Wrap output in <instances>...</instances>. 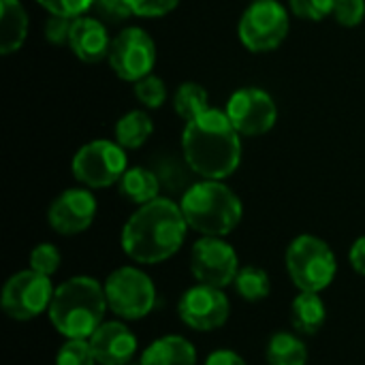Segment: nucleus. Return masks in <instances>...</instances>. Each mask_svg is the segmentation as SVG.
Instances as JSON below:
<instances>
[{
    "label": "nucleus",
    "mask_w": 365,
    "mask_h": 365,
    "mask_svg": "<svg viewBox=\"0 0 365 365\" xmlns=\"http://www.w3.org/2000/svg\"><path fill=\"white\" fill-rule=\"evenodd\" d=\"M188 222L180 203L158 197L145 205H139L135 214L124 222L120 244L124 255L139 265H156L182 248L186 240Z\"/></svg>",
    "instance_id": "1"
},
{
    "label": "nucleus",
    "mask_w": 365,
    "mask_h": 365,
    "mask_svg": "<svg viewBox=\"0 0 365 365\" xmlns=\"http://www.w3.org/2000/svg\"><path fill=\"white\" fill-rule=\"evenodd\" d=\"M182 154L188 169L203 180L233 175L242 163V141L227 111L210 107L199 118L186 122Z\"/></svg>",
    "instance_id": "2"
},
{
    "label": "nucleus",
    "mask_w": 365,
    "mask_h": 365,
    "mask_svg": "<svg viewBox=\"0 0 365 365\" xmlns=\"http://www.w3.org/2000/svg\"><path fill=\"white\" fill-rule=\"evenodd\" d=\"M105 287L92 276H75L56 287L47 317L66 340H88L105 321Z\"/></svg>",
    "instance_id": "3"
},
{
    "label": "nucleus",
    "mask_w": 365,
    "mask_h": 365,
    "mask_svg": "<svg viewBox=\"0 0 365 365\" xmlns=\"http://www.w3.org/2000/svg\"><path fill=\"white\" fill-rule=\"evenodd\" d=\"M180 207L188 229L207 237L229 235L244 216L240 197L222 184V180H201L190 184L182 195Z\"/></svg>",
    "instance_id": "4"
},
{
    "label": "nucleus",
    "mask_w": 365,
    "mask_h": 365,
    "mask_svg": "<svg viewBox=\"0 0 365 365\" xmlns=\"http://www.w3.org/2000/svg\"><path fill=\"white\" fill-rule=\"evenodd\" d=\"M289 278L299 291L321 293L325 291L338 272V261L329 244L317 235L295 237L284 255Z\"/></svg>",
    "instance_id": "5"
},
{
    "label": "nucleus",
    "mask_w": 365,
    "mask_h": 365,
    "mask_svg": "<svg viewBox=\"0 0 365 365\" xmlns=\"http://www.w3.org/2000/svg\"><path fill=\"white\" fill-rule=\"evenodd\" d=\"M103 287L109 310L124 321H139L154 310L156 287L139 267L126 265L113 269Z\"/></svg>",
    "instance_id": "6"
},
{
    "label": "nucleus",
    "mask_w": 365,
    "mask_h": 365,
    "mask_svg": "<svg viewBox=\"0 0 365 365\" xmlns=\"http://www.w3.org/2000/svg\"><path fill=\"white\" fill-rule=\"evenodd\" d=\"M126 163V152L118 141L94 139L77 150L71 171L86 188H109L120 182L128 169Z\"/></svg>",
    "instance_id": "7"
},
{
    "label": "nucleus",
    "mask_w": 365,
    "mask_h": 365,
    "mask_svg": "<svg viewBox=\"0 0 365 365\" xmlns=\"http://www.w3.org/2000/svg\"><path fill=\"white\" fill-rule=\"evenodd\" d=\"M289 26V11L278 0H255L244 11L237 34L246 49L255 53H265L284 43Z\"/></svg>",
    "instance_id": "8"
},
{
    "label": "nucleus",
    "mask_w": 365,
    "mask_h": 365,
    "mask_svg": "<svg viewBox=\"0 0 365 365\" xmlns=\"http://www.w3.org/2000/svg\"><path fill=\"white\" fill-rule=\"evenodd\" d=\"M53 287L49 276L34 269L13 274L2 289V310L13 321H32L49 310Z\"/></svg>",
    "instance_id": "9"
},
{
    "label": "nucleus",
    "mask_w": 365,
    "mask_h": 365,
    "mask_svg": "<svg viewBox=\"0 0 365 365\" xmlns=\"http://www.w3.org/2000/svg\"><path fill=\"white\" fill-rule=\"evenodd\" d=\"M109 66L124 81H139L152 75L156 64V45L154 38L143 28H124L109 47Z\"/></svg>",
    "instance_id": "10"
},
{
    "label": "nucleus",
    "mask_w": 365,
    "mask_h": 365,
    "mask_svg": "<svg viewBox=\"0 0 365 365\" xmlns=\"http://www.w3.org/2000/svg\"><path fill=\"white\" fill-rule=\"evenodd\" d=\"M190 272L199 284L227 289L235 282L240 259L235 248L222 237L203 235L190 250Z\"/></svg>",
    "instance_id": "11"
},
{
    "label": "nucleus",
    "mask_w": 365,
    "mask_h": 365,
    "mask_svg": "<svg viewBox=\"0 0 365 365\" xmlns=\"http://www.w3.org/2000/svg\"><path fill=\"white\" fill-rule=\"evenodd\" d=\"M180 321L195 331H214L220 329L231 314L229 297L222 289L195 284L182 293L178 302Z\"/></svg>",
    "instance_id": "12"
},
{
    "label": "nucleus",
    "mask_w": 365,
    "mask_h": 365,
    "mask_svg": "<svg viewBox=\"0 0 365 365\" xmlns=\"http://www.w3.org/2000/svg\"><path fill=\"white\" fill-rule=\"evenodd\" d=\"M225 111L237 133L244 137L265 135L278 120V107L274 98L261 88H242L233 92Z\"/></svg>",
    "instance_id": "13"
},
{
    "label": "nucleus",
    "mask_w": 365,
    "mask_h": 365,
    "mask_svg": "<svg viewBox=\"0 0 365 365\" xmlns=\"http://www.w3.org/2000/svg\"><path fill=\"white\" fill-rule=\"evenodd\" d=\"M96 218V199L88 188H68L60 192L49 210L47 222L60 235H77L90 229Z\"/></svg>",
    "instance_id": "14"
},
{
    "label": "nucleus",
    "mask_w": 365,
    "mask_h": 365,
    "mask_svg": "<svg viewBox=\"0 0 365 365\" xmlns=\"http://www.w3.org/2000/svg\"><path fill=\"white\" fill-rule=\"evenodd\" d=\"M88 340L98 365H128L137 355V338L120 321H105Z\"/></svg>",
    "instance_id": "15"
},
{
    "label": "nucleus",
    "mask_w": 365,
    "mask_h": 365,
    "mask_svg": "<svg viewBox=\"0 0 365 365\" xmlns=\"http://www.w3.org/2000/svg\"><path fill=\"white\" fill-rule=\"evenodd\" d=\"M68 45L81 62L94 64V62H101L109 56L111 38H109L107 28L101 19L81 15L73 24Z\"/></svg>",
    "instance_id": "16"
},
{
    "label": "nucleus",
    "mask_w": 365,
    "mask_h": 365,
    "mask_svg": "<svg viewBox=\"0 0 365 365\" xmlns=\"http://www.w3.org/2000/svg\"><path fill=\"white\" fill-rule=\"evenodd\" d=\"M139 365H197V351L182 336H163L141 353Z\"/></svg>",
    "instance_id": "17"
},
{
    "label": "nucleus",
    "mask_w": 365,
    "mask_h": 365,
    "mask_svg": "<svg viewBox=\"0 0 365 365\" xmlns=\"http://www.w3.org/2000/svg\"><path fill=\"white\" fill-rule=\"evenodd\" d=\"M28 36V13L19 0H0V53L11 56L21 49Z\"/></svg>",
    "instance_id": "18"
},
{
    "label": "nucleus",
    "mask_w": 365,
    "mask_h": 365,
    "mask_svg": "<svg viewBox=\"0 0 365 365\" xmlns=\"http://www.w3.org/2000/svg\"><path fill=\"white\" fill-rule=\"evenodd\" d=\"M160 180L154 169L148 167H130L124 171V175L118 182L120 195L135 203V205H145L154 199H158L160 192Z\"/></svg>",
    "instance_id": "19"
},
{
    "label": "nucleus",
    "mask_w": 365,
    "mask_h": 365,
    "mask_svg": "<svg viewBox=\"0 0 365 365\" xmlns=\"http://www.w3.org/2000/svg\"><path fill=\"white\" fill-rule=\"evenodd\" d=\"M327 321V308L319 293L299 291L291 304V323L304 336H314Z\"/></svg>",
    "instance_id": "20"
},
{
    "label": "nucleus",
    "mask_w": 365,
    "mask_h": 365,
    "mask_svg": "<svg viewBox=\"0 0 365 365\" xmlns=\"http://www.w3.org/2000/svg\"><path fill=\"white\" fill-rule=\"evenodd\" d=\"M267 365H306L308 349L306 344L291 331H278L267 342Z\"/></svg>",
    "instance_id": "21"
},
{
    "label": "nucleus",
    "mask_w": 365,
    "mask_h": 365,
    "mask_svg": "<svg viewBox=\"0 0 365 365\" xmlns=\"http://www.w3.org/2000/svg\"><path fill=\"white\" fill-rule=\"evenodd\" d=\"M154 130V124L150 120V115L145 111H128L124 113L118 122H115V141L124 148V150H137L141 148L150 135Z\"/></svg>",
    "instance_id": "22"
},
{
    "label": "nucleus",
    "mask_w": 365,
    "mask_h": 365,
    "mask_svg": "<svg viewBox=\"0 0 365 365\" xmlns=\"http://www.w3.org/2000/svg\"><path fill=\"white\" fill-rule=\"evenodd\" d=\"M233 287H235V293L244 302H248V304H259V302L267 299L269 293H272L269 276L259 265H244V267H240Z\"/></svg>",
    "instance_id": "23"
},
{
    "label": "nucleus",
    "mask_w": 365,
    "mask_h": 365,
    "mask_svg": "<svg viewBox=\"0 0 365 365\" xmlns=\"http://www.w3.org/2000/svg\"><path fill=\"white\" fill-rule=\"evenodd\" d=\"M173 107H175V113L182 120L190 122V120L199 118L201 113H205L210 109V94L201 83L186 81L175 90Z\"/></svg>",
    "instance_id": "24"
},
{
    "label": "nucleus",
    "mask_w": 365,
    "mask_h": 365,
    "mask_svg": "<svg viewBox=\"0 0 365 365\" xmlns=\"http://www.w3.org/2000/svg\"><path fill=\"white\" fill-rule=\"evenodd\" d=\"M135 96L137 101L148 109H158L167 101V86L160 77L148 75L139 81H135Z\"/></svg>",
    "instance_id": "25"
},
{
    "label": "nucleus",
    "mask_w": 365,
    "mask_h": 365,
    "mask_svg": "<svg viewBox=\"0 0 365 365\" xmlns=\"http://www.w3.org/2000/svg\"><path fill=\"white\" fill-rule=\"evenodd\" d=\"M56 365H98V361L90 340H66L56 355Z\"/></svg>",
    "instance_id": "26"
},
{
    "label": "nucleus",
    "mask_w": 365,
    "mask_h": 365,
    "mask_svg": "<svg viewBox=\"0 0 365 365\" xmlns=\"http://www.w3.org/2000/svg\"><path fill=\"white\" fill-rule=\"evenodd\" d=\"M28 263H30V269H34V272L51 278L58 272V267L62 263V257H60V250L53 244H47L45 242V244H38V246L32 248Z\"/></svg>",
    "instance_id": "27"
},
{
    "label": "nucleus",
    "mask_w": 365,
    "mask_h": 365,
    "mask_svg": "<svg viewBox=\"0 0 365 365\" xmlns=\"http://www.w3.org/2000/svg\"><path fill=\"white\" fill-rule=\"evenodd\" d=\"M156 175H158V180H160V186L165 188V190H171V192H186L184 188H190L188 186V175H186V171H184V167L178 163V160H163L158 167H156Z\"/></svg>",
    "instance_id": "28"
},
{
    "label": "nucleus",
    "mask_w": 365,
    "mask_h": 365,
    "mask_svg": "<svg viewBox=\"0 0 365 365\" xmlns=\"http://www.w3.org/2000/svg\"><path fill=\"white\" fill-rule=\"evenodd\" d=\"M336 0H289L291 13L299 19L308 21H321L327 15H331Z\"/></svg>",
    "instance_id": "29"
},
{
    "label": "nucleus",
    "mask_w": 365,
    "mask_h": 365,
    "mask_svg": "<svg viewBox=\"0 0 365 365\" xmlns=\"http://www.w3.org/2000/svg\"><path fill=\"white\" fill-rule=\"evenodd\" d=\"M331 15L340 26L355 28L364 21L365 17V0H336Z\"/></svg>",
    "instance_id": "30"
},
{
    "label": "nucleus",
    "mask_w": 365,
    "mask_h": 365,
    "mask_svg": "<svg viewBox=\"0 0 365 365\" xmlns=\"http://www.w3.org/2000/svg\"><path fill=\"white\" fill-rule=\"evenodd\" d=\"M94 13L101 17V21L105 24H120L126 21L128 17H133L130 4L128 0H94Z\"/></svg>",
    "instance_id": "31"
},
{
    "label": "nucleus",
    "mask_w": 365,
    "mask_h": 365,
    "mask_svg": "<svg viewBox=\"0 0 365 365\" xmlns=\"http://www.w3.org/2000/svg\"><path fill=\"white\" fill-rule=\"evenodd\" d=\"M49 15L81 17L94 6V0H36Z\"/></svg>",
    "instance_id": "32"
},
{
    "label": "nucleus",
    "mask_w": 365,
    "mask_h": 365,
    "mask_svg": "<svg viewBox=\"0 0 365 365\" xmlns=\"http://www.w3.org/2000/svg\"><path fill=\"white\" fill-rule=\"evenodd\" d=\"M77 17L66 15H49L45 21V38L53 45H64L71 38V30Z\"/></svg>",
    "instance_id": "33"
},
{
    "label": "nucleus",
    "mask_w": 365,
    "mask_h": 365,
    "mask_svg": "<svg viewBox=\"0 0 365 365\" xmlns=\"http://www.w3.org/2000/svg\"><path fill=\"white\" fill-rule=\"evenodd\" d=\"M133 15L137 17H163L171 13L180 0H128Z\"/></svg>",
    "instance_id": "34"
},
{
    "label": "nucleus",
    "mask_w": 365,
    "mask_h": 365,
    "mask_svg": "<svg viewBox=\"0 0 365 365\" xmlns=\"http://www.w3.org/2000/svg\"><path fill=\"white\" fill-rule=\"evenodd\" d=\"M205 365H248L235 351H229V349H218L214 351L207 359Z\"/></svg>",
    "instance_id": "35"
},
{
    "label": "nucleus",
    "mask_w": 365,
    "mask_h": 365,
    "mask_svg": "<svg viewBox=\"0 0 365 365\" xmlns=\"http://www.w3.org/2000/svg\"><path fill=\"white\" fill-rule=\"evenodd\" d=\"M349 261H351V265H353V269L357 274L365 276V235L353 242L351 252H349Z\"/></svg>",
    "instance_id": "36"
}]
</instances>
